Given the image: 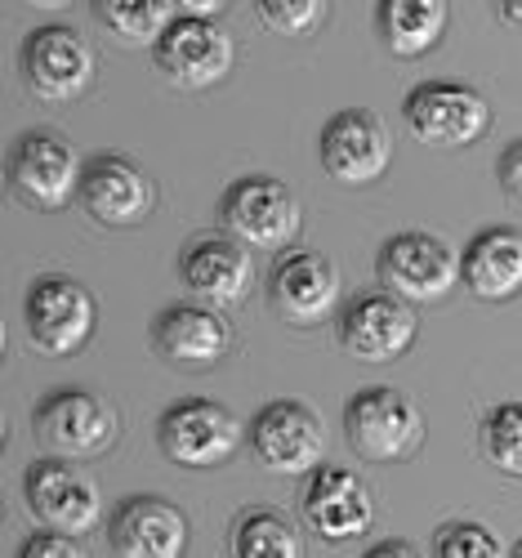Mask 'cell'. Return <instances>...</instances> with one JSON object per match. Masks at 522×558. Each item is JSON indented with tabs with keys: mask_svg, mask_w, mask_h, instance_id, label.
Returning <instances> with one entry per match:
<instances>
[{
	"mask_svg": "<svg viewBox=\"0 0 522 558\" xmlns=\"http://www.w3.org/2000/svg\"><path fill=\"white\" fill-rule=\"evenodd\" d=\"M251 447L272 474H313L326 456V425L308 402L277 398L251 421Z\"/></svg>",
	"mask_w": 522,
	"mask_h": 558,
	"instance_id": "30bf717a",
	"label": "cell"
},
{
	"mask_svg": "<svg viewBox=\"0 0 522 558\" xmlns=\"http://www.w3.org/2000/svg\"><path fill=\"white\" fill-rule=\"evenodd\" d=\"M415 308L389 291H366L340 313V344L362 362H398L415 344Z\"/></svg>",
	"mask_w": 522,
	"mask_h": 558,
	"instance_id": "ac0fdd59",
	"label": "cell"
},
{
	"mask_svg": "<svg viewBox=\"0 0 522 558\" xmlns=\"http://www.w3.org/2000/svg\"><path fill=\"white\" fill-rule=\"evenodd\" d=\"M81 206L89 219H99L108 228H138L157 206V183L138 161L121 153H99L85 161Z\"/></svg>",
	"mask_w": 522,
	"mask_h": 558,
	"instance_id": "9a60e30c",
	"label": "cell"
},
{
	"mask_svg": "<svg viewBox=\"0 0 522 558\" xmlns=\"http://www.w3.org/2000/svg\"><path fill=\"white\" fill-rule=\"evenodd\" d=\"M19 558H89L85 545L76 536H63V532H32L23 545H19Z\"/></svg>",
	"mask_w": 522,
	"mask_h": 558,
	"instance_id": "83f0119b",
	"label": "cell"
},
{
	"mask_svg": "<svg viewBox=\"0 0 522 558\" xmlns=\"http://www.w3.org/2000/svg\"><path fill=\"white\" fill-rule=\"evenodd\" d=\"M375 272L389 295L406 304H438L460 282V255L434 232H398L379 246Z\"/></svg>",
	"mask_w": 522,
	"mask_h": 558,
	"instance_id": "ba28073f",
	"label": "cell"
},
{
	"mask_svg": "<svg viewBox=\"0 0 522 558\" xmlns=\"http://www.w3.org/2000/svg\"><path fill=\"white\" fill-rule=\"evenodd\" d=\"M153 59H157V68L166 72L170 85H179V89H210V85H219L232 72L236 45H232V32L219 19H187V14H179L166 27V36L157 40Z\"/></svg>",
	"mask_w": 522,
	"mask_h": 558,
	"instance_id": "7c38bea8",
	"label": "cell"
},
{
	"mask_svg": "<svg viewBox=\"0 0 522 558\" xmlns=\"http://www.w3.org/2000/svg\"><path fill=\"white\" fill-rule=\"evenodd\" d=\"M317 157H321V170L336 183L366 189V183H375L379 174L389 170V161H393V134H389V125L379 121L371 108H344V112H336L321 125Z\"/></svg>",
	"mask_w": 522,
	"mask_h": 558,
	"instance_id": "9c48e42d",
	"label": "cell"
},
{
	"mask_svg": "<svg viewBox=\"0 0 522 558\" xmlns=\"http://www.w3.org/2000/svg\"><path fill=\"white\" fill-rule=\"evenodd\" d=\"M27 336L40 353L50 357H72L76 349H85V340L94 336V322H99V304L94 295L68 272H45L32 282L27 304Z\"/></svg>",
	"mask_w": 522,
	"mask_h": 558,
	"instance_id": "52a82bcc",
	"label": "cell"
},
{
	"mask_svg": "<svg viewBox=\"0 0 522 558\" xmlns=\"http://www.w3.org/2000/svg\"><path fill=\"white\" fill-rule=\"evenodd\" d=\"M23 496L32 505V514L63 536H85L104 523V496L94 487L89 474H81L72 460H36L27 478H23Z\"/></svg>",
	"mask_w": 522,
	"mask_h": 558,
	"instance_id": "8fae6325",
	"label": "cell"
},
{
	"mask_svg": "<svg viewBox=\"0 0 522 558\" xmlns=\"http://www.w3.org/2000/svg\"><path fill=\"white\" fill-rule=\"evenodd\" d=\"M300 514L321 541L344 545V541H357L371 532L375 496H371L366 478L344 470V464H317V470L304 478Z\"/></svg>",
	"mask_w": 522,
	"mask_h": 558,
	"instance_id": "5bb4252c",
	"label": "cell"
},
{
	"mask_svg": "<svg viewBox=\"0 0 522 558\" xmlns=\"http://www.w3.org/2000/svg\"><path fill=\"white\" fill-rule=\"evenodd\" d=\"M362 558H424L411 541H379V545H371Z\"/></svg>",
	"mask_w": 522,
	"mask_h": 558,
	"instance_id": "f546056e",
	"label": "cell"
},
{
	"mask_svg": "<svg viewBox=\"0 0 522 558\" xmlns=\"http://www.w3.org/2000/svg\"><path fill=\"white\" fill-rule=\"evenodd\" d=\"M121 434V415L108 398L89 389H54L36 407V438L59 460H94L112 451Z\"/></svg>",
	"mask_w": 522,
	"mask_h": 558,
	"instance_id": "3957f363",
	"label": "cell"
},
{
	"mask_svg": "<svg viewBox=\"0 0 522 558\" xmlns=\"http://www.w3.org/2000/svg\"><path fill=\"white\" fill-rule=\"evenodd\" d=\"M268 300L295 327H317L340 304V268L321 251H287L268 272Z\"/></svg>",
	"mask_w": 522,
	"mask_h": 558,
	"instance_id": "e0dca14e",
	"label": "cell"
},
{
	"mask_svg": "<svg viewBox=\"0 0 522 558\" xmlns=\"http://www.w3.org/2000/svg\"><path fill=\"white\" fill-rule=\"evenodd\" d=\"M434 558H513V549H505V541L483 527V523H442L434 536Z\"/></svg>",
	"mask_w": 522,
	"mask_h": 558,
	"instance_id": "484cf974",
	"label": "cell"
},
{
	"mask_svg": "<svg viewBox=\"0 0 522 558\" xmlns=\"http://www.w3.org/2000/svg\"><path fill=\"white\" fill-rule=\"evenodd\" d=\"M117 558H183L187 514L166 496H125L108 523Z\"/></svg>",
	"mask_w": 522,
	"mask_h": 558,
	"instance_id": "d6986e66",
	"label": "cell"
},
{
	"mask_svg": "<svg viewBox=\"0 0 522 558\" xmlns=\"http://www.w3.org/2000/svg\"><path fill=\"white\" fill-rule=\"evenodd\" d=\"M496 174H500V189H505V197H509V202L522 210V138H513V144L500 153Z\"/></svg>",
	"mask_w": 522,
	"mask_h": 558,
	"instance_id": "f1b7e54d",
	"label": "cell"
},
{
	"mask_svg": "<svg viewBox=\"0 0 522 558\" xmlns=\"http://www.w3.org/2000/svg\"><path fill=\"white\" fill-rule=\"evenodd\" d=\"M23 76L40 99L72 104L94 81V45L68 23H40L23 40Z\"/></svg>",
	"mask_w": 522,
	"mask_h": 558,
	"instance_id": "4fadbf2b",
	"label": "cell"
},
{
	"mask_svg": "<svg viewBox=\"0 0 522 558\" xmlns=\"http://www.w3.org/2000/svg\"><path fill=\"white\" fill-rule=\"evenodd\" d=\"M483 456L496 464L500 474L522 478V402H500L483 415V429H478Z\"/></svg>",
	"mask_w": 522,
	"mask_h": 558,
	"instance_id": "d4e9b609",
	"label": "cell"
},
{
	"mask_svg": "<svg viewBox=\"0 0 522 558\" xmlns=\"http://www.w3.org/2000/svg\"><path fill=\"white\" fill-rule=\"evenodd\" d=\"M344 434L357 447V456L375 464L406 460L424 447V411L393 385H371L349 398Z\"/></svg>",
	"mask_w": 522,
	"mask_h": 558,
	"instance_id": "7a4b0ae2",
	"label": "cell"
},
{
	"mask_svg": "<svg viewBox=\"0 0 522 558\" xmlns=\"http://www.w3.org/2000/svg\"><path fill=\"white\" fill-rule=\"evenodd\" d=\"M94 19H99L121 45H153L166 36V27L179 19L174 0H94Z\"/></svg>",
	"mask_w": 522,
	"mask_h": 558,
	"instance_id": "cb8c5ba5",
	"label": "cell"
},
{
	"mask_svg": "<svg viewBox=\"0 0 522 558\" xmlns=\"http://www.w3.org/2000/svg\"><path fill=\"white\" fill-rule=\"evenodd\" d=\"M179 14H187V19H219L223 14V0H183Z\"/></svg>",
	"mask_w": 522,
	"mask_h": 558,
	"instance_id": "4dcf8cb0",
	"label": "cell"
},
{
	"mask_svg": "<svg viewBox=\"0 0 522 558\" xmlns=\"http://www.w3.org/2000/svg\"><path fill=\"white\" fill-rule=\"evenodd\" d=\"M460 282L487 304L522 295V232L483 228L460 255Z\"/></svg>",
	"mask_w": 522,
	"mask_h": 558,
	"instance_id": "44dd1931",
	"label": "cell"
},
{
	"mask_svg": "<svg viewBox=\"0 0 522 558\" xmlns=\"http://www.w3.org/2000/svg\"><path fill=\"white\" fill-rule=\"evenodd\" d=\"M81 174H85V161L54 130L19 134V144L10 153V189L23 206H36V210H63L68 202H76Z\"/></svg>",
	"mask_w": 522,
	"mask_h": 558,
	"instance_id": "8992f818",
	"label": "cell"
},
{
	"mask_svg": "<svg viewBox=\"0 0 522 558\" xmlns=\"http://www.w3.org/2000/svg\"><path fill=\"white\" fill-rule=\"evenodd\" d=\"M513 558H522V541H518V545H513Z\"/></svg>",
	"mask_w": 522,
	"mask_h": 558,
	"instance_id": "d6a6232c",
	"label": "cell"
},
{
	"mask_svg": "<svg viewBox=\"0 0 522 558\" xmlns=\"http://www.w3.org/2000/svg\"><path fill=\"white\" fill-rule=\"evenodd\" d=\"M406 130L429 148H469L491 125V104L464 81H424L402 104Z\"/></svg>",
	"mask_w": 522,
	"mask_h": 558,
	"instance_id": "5b68a950",
	"label": "cell"
},
{
	"mask_svg": "<svg viewBox=\"0 0 522 558\" xmlns=\"http://www.w3.org/2000/svg\"><path fill=\"white\" fill-rule=\"evenodd\" d=\"M157 438H161L166 460L183 464V470H219V464H228L236 456L246 429L223 402L183 398L161 415Z\"/></svg>",
	"mask_w": 522,
	"mask_h": 558,
	"instance_id": "277c9868",
	"label": "cell"
},
{
	"mask_svg": "<svg viewBox=\"0 0 522 558\" xmlns=\"http://www.w3.org/2000/svg\"><path fill=\"white\" fill-rule=\"evenodd\" d=\"M255 14L281 36H308V32H317L326 23L330 5L326 0H259Z\"/></svg>",
	"mask_w": 522,
	"mask_h": 558,
	"instance_id": "4316f807",
	"label": "cell"
},
{
	"mask_svg": "<svg viewBox=\"0 0 522 558\" xmlns=\"http://www.w3.org/2000/svg\"><path fill=\"white\" fill-rule=\"evenodd\" d=\"M228 554L232 558H304V541L287 514L268 505H251L228 527Z\"/></svg>",
	"mask_w": 522,
	"mask_h": 558,
	"instance_id": "603a6c76",
	"label": "cell"
},
{
	"mask_svg": "<svg viewBox=\"0 0 522 558\" xmlns=\"http://www.w3.org/2000/svg\"><path fill=\"white\" fill-rule=\"evenodd\" d=\"M447 0H379V36L398 59L429 54L447 32Z\"/></svg>",
	"mask_w": 522,
	"mask_h": 558,
	"instance_id": "7402d4cb",
	"label": "cell"
},
{
	"mask_svg": "<svg viewBox=\"0 0 522 558\" xmlns=\"http://www.w3.org/2000/svg\"><path fill=\"white\" fill-rule=\"evenodd\" d=\"M505 23H513V27H522V0H505V5L496 10Z\"/></svg>",
	"mask_w": 522,
	"mask_h": 558,
	"instance_id": "1f68e13d",
	"label": "cell"
},
{
	"mask_svg": "<svg viewBox=\"0 0 522 558\" xmlns=\"http://www.w3.org/2000/svg\"><path fill=\"white\" fill-rule=\"evenodd\" d=\"M179 277L202 304L232 308L255 291V259L242 242L228 238V232H202V238L183 246Z\"/></svg>",
	"mask_w": 522,
	"mask_h": 558,
	"instance_id": "2e32d148",
	"label": "cell"
},
{
	"mask_svg": "<svg viewBox=\"0 0 522 558\" xmlns=\"http://www.w3.org/2000/svg\"><path fill=\"white\" fill-rule=\"evenodd\" d=\"M153 344L174 366L206 371L232 349V327L210 304H170L153 322Z\"/></svg>",
	"mask_w": 522,
	"mask_h": 558,
	"instance_id": "ffe728a7",
	"label": "cell"
},
{
	"mask_svg": "<svg viewBox=\"0 0 522 558\" xmlns=\"http://www.w3.org/2000/svg\"><path fill=\"white\" fill-rule=\"evenodd\" d=\"M223 232L236 238L246 251H287L300 238V197L291 193V183H281L272 174H246L236 179L219 202Z\"/></svg>",
	"mask_w": 522,
	"mask_h": 558,
	"instance_id": "6da1fadb",
	"label": "cell"
}]
</instances>
